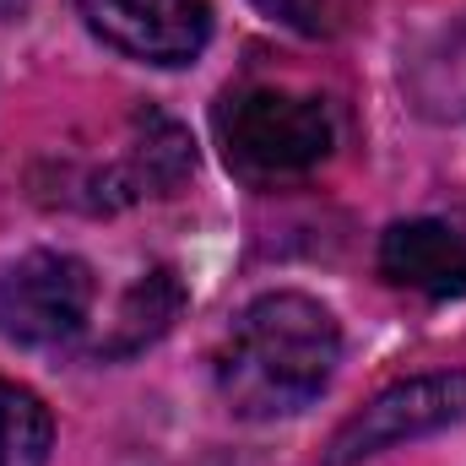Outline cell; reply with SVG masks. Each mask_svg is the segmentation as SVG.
I'll return each mask as SVG.
<instances>
[{"instance_id":"5","label":"cell","mask_w":466,"mask_h":466,"mask_svg":"<svg viewBox=\"0 0 466 466\" xmlns=\"http://www.w3.org/2000/svg\"><path fill=\"white\" fill-rule=\"evenodd\" d=\"M82 22L130 60L190 66L212 38L207 0H76Z\"/></svg>"},{"instance_id":"7","label":"cell","mask_w":466,"mask_h":466,"mask_svg":"<svg viewBox=\"0 0 466 466\" xmlns=\"http://www.w3.org/2000/svg\"><path fill=\"white\" fill-rule=\"evenodd\" d=\"M55 451V418L27 390L0 380V466H49Z\"/></svg>"},{"instance_id":"4","label":"cell","mask_w":466,"mask_h":466,"mask_svg":"<svg viewBox=\"0 0 466 466\" xmlns=\"http://www.w3.org/2000/svg\"><path fill=\"white\" fill-rule=\"evenodd\" d=\"M466 418V374H418V380H401L390 390H380L363 412H352L348 423L337 429L326 466H358L380 451H396V445H412L423 434H440L451 423Z\"/></svg>"},{"instance_id":"2","label":"cell","mask_w":466,"mask_h":466,"mask_svg":"<svg viewBox=\"0 0 466 466\" xmlns=\"http://www.w3.org/2000/svg\"><path fill=\"white\" fill-rule=\"evenodd\" d=\"M218 136L223 152L238 174L249 179H288V174H309L315 163H326L337 125L331 109L309 93L293 87H244L228 93L218 109Z\"/></svg>"},{"instance_id":"10","label":"cell","mask_w":466,"mask_h":466,"mask_svg":"<svg viewBox=\"0 0 466 466\" xmlns=\"http://www.w3.org/2000/svg\"><path fill=\"white\" fill-rule=\"evenodd\" d=\"M22 5H27V0H0V16H16Z\"/></svg>"},{"instance_id":"6","label":"cell","mask_w":466,"mask_h":466,"mask_svg":"<svg viewBox=\"0 0 466 466\" xmlns=\"http://www.w3.org/2000/svg\"><path fill=\"white\" fill-rule=\"evenodd\" d=\"M380 271L396 288L429 293V299H461L466 293V233L434 218H412L380 238Z\"/></svg>"},{"instance_id":"9","label":"cell","mask_w":466,"mask_h":466,"mask_svg":"<svg viewBox=\"0 0 466 466\" xmlns=\"http://www.w3.org/2000/svg\"><path fill=\"white\" fill-rule=\"evenodd\" d=\"M255 5L266 16L299 27V33H331L342 22V11H348V0H255Z\"/></svg>"},{"instance_id":"3","label":"cell","mask_w":466,"mask_h":466,"mask_svg":"<svg viewBox=\"0 0 466 466\" xmlns=\"http://www.w3.org/2000/svg\"><path fill=\"white\" fill-rule=\"evenodd\" d=\"M93 271L66 249H33L0 271V337L22 348L76 342L93 315Z\"/></svg>"},{"instance_id":"8","label":"cell","mask_w":466,"mask_h":466,"mask_svg":"<svg viewBox=\"0 0 466 466\" xmlns=\"http://www.w3.org/2000/svg\"><path fill=\"white\" fill-rule=\"evenodd\" d=\"M179 304H185V293H179L174 271H152L147 282L130 288V299H125V309H119V320H115V342L104 352H136L141 342L163 337L168 320L179 315Z\"/></svg>"},{"instance_id":"1","label":"cell","mask_w":466,"mask_h":466,"mask_svg":"<svg viewBox=\"0 0 466 466\" xmlns=\"http://www.w3.org/2000/svg\"><path fill=\"white\" fill-rule=\"evenodd\" d=\"M342 363V326L309 293H266L233 320L218 352V390L238 418L309 407Z\"/></svg>"}]
</instances>
